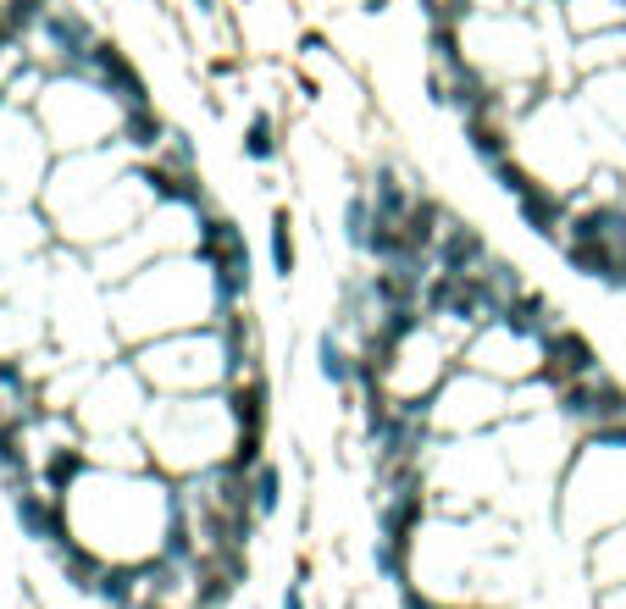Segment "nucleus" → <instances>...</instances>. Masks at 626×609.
Returning <instances> with one entry per match:
<instances>
[{
	"label": "nucleus",
	"instance_id": "obj_12",
	"mask_svg": "<svg viewBox=\"0 0 626 609\" xmlns=\"http://www.w3.org/2000/svg\"><path fill=\"white\" fill-rule=\"evenodd\" d=\"M355 366H361V355H355V349L344 344V333H338V327L316 333V371H322L327 383L350 394V388H355Z\"/></svg>",
	"mask_w": 626,
	"mask_h": 609
},
{
	"label": "nucleus",
	"instance_id": "obj_7",
	"mask_svg": "<svg viewBox=\"0 0 626 609\" xmlns=\"http://www.w3.org/2000/svg\"><path fill=\"white\" fill-rule=\"evenodd\" d=\"M516 216L521 227H527L532 239L543 244H566V222H571V194L554 189V183H538V189H527L516 200Z\"/></svg>",
	"mask_w": 626,
	"mask_h": 609
},
{
	"label": "nucleus",
	"instance_id": "obj_19",
	"mask_svg": "<svg viewBox=\"0 0 626 609\" xmlns=\"http://www.w3.org/2000/svg\"><path fill=\"white\" fill-rule=\"evenodd\" d=\"M300 56H333V39H327L322 28H305V34H300Z\"/></svg>",
	"mask_w": 626,
	"mask_h": 609
},
{
	"label": "nucleus",
	"instance_id": "obj_23",
	"mask_svg": "<svg viewBox=\"0 0 626 609\" xmlns=\"http://www.w3.org/2000/svg\"><path fill=\"white\" fill-rule=\"evenodd\" d=\"M194 12H200V17H217V12H222V0H194Z\"/></svg>",
	"mask_w": 626,
	"mask_h": 609
},
{
	"label": "nucleus",
	"instance_id": "obj_22",
	"mask_svg": "<svg viewBox=\"0 0 626 609\" xmlns=\"http://www.w3.org/2000/svg\"><path fill=\"white\" fill-rule=\"evenodd\" d=\"M388 6H394V0H361V12H366V17H383Z\"/></svg>",
	"mask_w": 626,
	"mask_h": 609
},
{
	"label": "nucleus",
	"instance_id": "obj_11",
	"mask_svg": "<svg viewBox=\"0 0 626 609\" xmlns=\"http://www.w3.org/2000/svg\"><path fill=\"white\" fill-rule=\"evenodd\" d=\"M266 255H272V277H277V283H294V272H300V244H294V211H289V205H272Z\"/></svg>",
	"mask_w": 626,
	"mask_h": 609
},
{
	"label": "nucleus",
	"instance_id": "obj_21",
	"mask_svg": "<svg viewBox=\"0 0 626 609\" xmlns=\"http://www.w3.org/2000/svg\"><path fill=\"white\" fill-rule=\"evenodd\" d=\"M283 609H305V587H300V582L283 587Z\"/></svg>",
	"mask_w": 626,
	"mask_h": 609
},
{
	"label": "nucleus",
	"instance_id": "obj_8",
	"mask_svg": "<svg viewBox=\"0 0 626 609\" xmlns=\"http://www.w3.org/2000/svg\"><path fill=\"white\" fill-rule=\"evenodd\" d=\"M222 405H228L239 432H266L272 427V383H266V371H244V377L222 383Z\"/></svg>",
	"mask_w": 626,
	"mask_h": 609
},
{
	"label": "nucleus",
	"instance_id": "obj_16",
	"mask_svg": "<svg viewBox=\"0 0 626 609\" xmlns=\"http://www.w3.org/2000/svg\"><path fill=\"white\" fill-rule=\"evenodd\" d=\"M250 510L261 515V521H272V515L283 510V466H277V460H261V466L250 471Z\"/></svg>",
	"mask_w": 626,
	"mask_h": 609
},
{
	"label": "nucleus",
	"instance_id": "obj_13",
	"mask_svg": "<svg viewBox=\"0 0 626 609\" xmlns=\"http://www.w3.org/2000/svg\"><path fill=\"white\" fill-rule=\"evenodd\" d=\"M239 150H244V161H255V167H272V161H283V122H277L272 111H250Z\"/></svg>",
	"mask_w": 626,
	"mask_h": 609
},
{
	"label": "nucleus",
	"instance_id": "obj_9",
	"mask_svg": "<svg viewBox=\"0 0 626 609\" xmlns=\"http://www.w3.org/2000/svg\"><path fill=\"white\" fill-rule=\"evenodd\" d=\"M488 255H494V250H488V233L455 216V222H449V233L438 239V250H433V272H477Z\"/></svg>",
	"mask_w": 626,
	"mask_h": 609
},
{
	"label": "nucleus",
	"instance_id": "obj_20",
	"mask_svg": "<svg viewBox=\"0 0 626 609\" xmlns=\"http://www.w3.org/2000/svg\"><path fill=\"white\" fill-rule=\"evenodd\" d=\"M311 576H316L311 554H294V582H300V587H311Z\"/></svg>",
	"mask_w": 626,
	"mask_h": 609
},
{
	"label": "nucleus",
	"instance_id": "obj_2",
	"mask_svg": "<svg viewBox=\"0 0 626 609\" xmlns=\"http://www.w3.org/2000/svg\"><path fill=\"white\" fill-rule=\"evenodd\" d=\"M538 355L543 344L527 333H516V327L499 316V322L477 327V333L466 338V349H460V366L482 371V377H499V383H527V377H538Z\"/></svg>",
	"mask_w": 626,
	"mask_h": 609
},
{
	"label": "nucleus",
	"instance_id": "obj_18",
	"mask_svg": "<svg viewBox=\"0 0 626 609\" xmlns=\"http://www.w3.org/2000/svg\"><path fill=\"white\" fill-rule=\"evenodd\" d=\"M45 12H50L45 0H0V17H6V23H12L23 39L34 34L39 23H45Z\"/></svg>",
	"mask_w": 626,
	"mask_h": 609
},
{
	"label": "nucleus",
	"instance_id": "obj_10",
	"mask_svg": "<svg viewBox=\"0 0 626 609\" xmlns=\"http://www.w3.org/2000/svg\"><path fill=\"white\" fill-rule=\"evenodd\" d=\"M167 133H172V122L156 106H128L122 111V128H117V144L128 156H156L161 144H167Z\"/></svg>",
	"mask_w": 626,
	"mask_h": 609
},
{
	"label": "nucleus",
	"instance_id": "obj_17",
	"mask_svg": "<svg viewBox=\"0 0 626 609\" xmlns=\"http://www.w3.org/2000/svg\"><path fill=\"white\" fill-rule=\"evenodd\" d=\"M488 178H494L499 189L510 194V200H521V194H527V189H538V183H543L538 172L527 167V156H516V150H510V156H499L494 167H488Z\"/></svg>",
	"mask_w": 626,
	"mask_h": 609
},
{
	"label": "nucleus",
	"instance_id": "obj_14",
	"mask_svg": "<svg viewBox=\"0 0 626 609\" xmlns=\"http://www.w3.org/2000/svg\"><path fill=\"white\" fill-rule=\"evenodd\" d=\"M372 205H377V222H388V227H399L410 216V205L422 200V194H410L405 183H399V172L394 167H377V178H372Z\"/></svg>",
	"mask_w": 626,
	"mask_h": 609
},
{
	"label": "nucleus",
	"instance_id": "obj_4",
	"mask_svg": "<svg viewBox=\"0 0 626 609\" xmlns=\"http://www.w3.org/2000/svg\"><path fill=\"white\" fill-rule=\"evenodd\" d=\"M593 371H604L599 360V344H593L588 333H577L571 322H560L549 338H543V355H538V377L549 388H566V383H582V377H593Z\"/></svg>",
	"mask_w": 626,
	"mask_h": 609
},
{
	"label": "nucleus",
	"instance_id": "obj_3",
	"mask_svg": "<svg viewBox=\"0 0 626 609\" xmlns=\"http://www.w3.org/2000/svg\"><path fill=\"white\" fill-rule=\"evenodd\" d=\"M554 410L571 432H599V427H621L626 421V383H615L610 371H593L582 383L554 388Z\"/></svg>",
	"mask_w": 626,
	"mask_h": 609
},
{
	"label": "nucleus",
	"instance_id": "obj_1",
	"mask_svg": "<svg viewBox=\"0 0 626 609\" xmlns=\"http://www.w3.org/2000/svg\"><path fill=\"white\" fill-rule=\"evenodd\" d=\"M139 427H145L150 466L172 482L217 471L233 449V432H239L222 394H150Z\"/></svg>",
	"mask_w": 626,
	"mask_h": 609
},
{
	"label": "nucleus",
	"instance_id": "obj_5",
	"mask_svg": "<svg viewBox=\"0 0 626 609\" xmlns=\"http://www.w3.org/2000/svg\"><path fill=\"white\" fill-rule=\"evenodd\" d=\"M89 78H95V84L106 89L122 111H128V106H156L150 78L133 67V56L117 45V39H95V50H89Z\"/></svg>",
	"mask_w": 626,
	"mask_h": 609
},
{
	"label": "nucleus",
	"instance_id": "obj_15",
	"mask_svg": "<svg viewBox=\"0 0 626 609\" xmlns=\"http://www.w3.org/2000/svg\"><path fill=\"white\" fill-rule=\"evenodd\" d=\"M372 233H377V205L366 189H355L350 200H344V244H350L355 255L372 250Z\"/></svg>",
	"mask_w": 626,
	"mask_h": 609
},
{
	"label": "nucleus",
	"instance_id": "obj_6",
	"mask_svg": "<svg viewBox=\"0 0 626 609\" xmlns=\"http://www.w3.org/2000/svg\"><path fill=\"white\" fill-rule=\"evenodd\" d=\"M39 34H45L50 56H56V72H89V50H95V23H89L84 12H73V6H50L45 23H39Z\"/></svg>",
	"mask_w": 626,
	"mask_h": 609
}]
</instances>
